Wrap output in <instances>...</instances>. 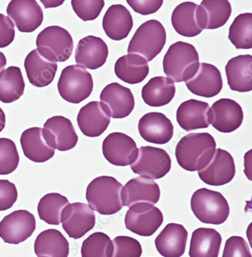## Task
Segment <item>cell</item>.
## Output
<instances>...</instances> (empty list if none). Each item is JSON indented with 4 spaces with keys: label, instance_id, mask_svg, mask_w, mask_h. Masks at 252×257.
Returning a JSON list of instances; mask_svg holds the SVG:
<instances>
[{
    "label": "cell",
    "instance_id": "cell-1",
    "mask_svg": "<svg viewBox=\"0 0 252 257\" xmlns=\"http://www.w3.org/2000/svg\"><path fill=\"white\" fill-rule=\"evenodd\" d=\"M215 150L216 142L210 134L192 133L179 140L175 154L181 169L194 172L208 165Z\"/></svg>",
    "mask_w": 252,
    "mask_h": 257
},
{
    "label": "cell",
    "instance_id": "cell-2",
    "mask_svg": "<svg viewBox=\"0 0 252 257\" xmlns=\"http://www.w3.org/2000/svg\"><path fill=\"white\" fill-rule=\"evenodd\" d=\"M123 185L114 177L100 176L94 179L86 189L90 207L101 215H114L123 208Z\"/></svg>",
    "mask_w": 252,
    "mask_h": 257
},
{
    "label": "cell",
    "instance_id": "cell-3",
    "mask_svg": "<svg viewBox=\"0 0 252 257\" xmlns=\"http://www.w3.org/2000/svg\"><path fill=\"white\" fill-rule=\"evenodd\" d=\"M199 66V56L195 47L179 41L171 45L163 57V72L174 82L190 80Z\"/></svg>",
    "mask_w": 252,
    "mask_h": 257
},
{
    "label": "cell",
    "instance_id": "cell-4",
    "mask_svg": "<svg viewBox=\"0 0 252 257\" xmlns=\"http://www.w3.org/2000/svg\"><path fill=\"white\" fill-rule=\"evenodd\" d=\"M191 209L199 221L207 224L226 222L230 212L226 198L221 193L207 188H200L193 194Z\"/></svg>",
    "mask_w": 252,
    "mask_h": 257
},
{
    "label": "cell",
    "instance_id": "cell-5",
    "mask_svg": "<svg viewBox=\"0 0 252 257\" xmlns=\"http://www.w3.org/2000/svg\"><path fill=\"white\" fill-rule=\"evenodd\" d=\"M166 43V32L158 20H148L137 29L128 48L129 54H137L147 62L158 56Z\"/></svg>",
    "mask_w": 252,
    "mask_h": 257
},
{
    "label": "cell",
    "instance_id": "cell-6",
    "mask_svg": "<svg viewBox=\"0 0 252 257\" xmlns=\"http://www.w3.org/2000/svg\"><path fill=\"white\" fill-rule=\"evenodd\" d=\"M93 89L92 75L78 64L68 65L64 68L58 81V90L61 96L74 104H79L88 98Z\"/></svg>",
    "mask_w": 252,
    "mask_h": 257
},
{
    "label": "cell",
    "instance_id": "cell-7",
    "mask_svg": "<svg viewBox=\"0 0 252 257\" xmlns=\"http://www.w3.org/2000/svg\"><path fill=\"white\" fill-rule=\"evenodd\" d=\"M36 46V49L44 58L63 63L71 57L74 41L71 34L64 28L50 26L38 34Z\"/></svg>",
    "mask_w": 252,
    "mask_h": 257
},
{
    "label": "cell",
    "instance_id": "cell-8",
    "mask_svg": "<svg viewBox=\"0 0 252 257\" xmlns=\"http://www.w3.org/2000/svg\"><path fill=\"white\" fill-rule=\"evenodd\" d=\"M171 164L170 156L164 150L147 146L139 149L137 158L130 169L140 177L158 180L169 173Z\"/></svg>",
    "mask_w": 252,
    "mask_h": 257
},
{
    "label": "cell",
    "instance_id": "cell-9",
    "mask_svg": "<svg viewBox=\"0 0 252 257\" xmlns=\"http://www.w3.org/2000/svg\"><path fill=\"white\" fill-rule=\"evenodd\" d=\"M163 222L162 211L149 203L131 205L125 217L126 228L141 236H151L162 226Z\"/></svg>",
    "mask_w": 252,
    "mask_h": 257
},
{
    "label": "cell",
    "instance_id": "cell-10",
    "mask_svg": "<svg viewBox=\"0 0 252 257\" xmlns=\"http://www.w3.org/2000/svg\"><path fill=\"white\" fill-rule=\"evenodd\" d=\"M61 223L65 233L71 238H82L96 225L95 211L86 203H69L63 210Z\"/></svg>",
    "mask_w": 252,
    "mask_h": 257
},
{
    "label": "cell",
    "instance_id": "cell-11",
    "mask_svg": "<svg viewBox=\"0 0 252 257\" xmlns=\"http://www.w3.org/2000/svg\"><path fill=\"white\" fill-rule=\"evenodd\" d=\"M36 229V219L27 210H17L0 221V237L5 243L20 244L30 238Z\"/></svg>",
    "mask_w": 252,
    "mask_h": 257
},
{
    "label": "cell",
    "instance_id": "cell-12",
    "mask_svg": "<svg viewBox=\"0 0 252 257\" xmlns=\"http://www.w3.org/2000/svg\"><path fill=\"white\" fill-rule=\"evenodd\" d=\"M106 160L116 167L130 166L136 160L138 148L131 137L123 133H113L106 137L102 144Z\"/></svg>",
    "mask_w": 252,
    "mask_h": 257
},
{
    "label": "cell",
    "instance_id": "cell-13",
    "mask_svg": "<svg viewBox=\"0 0 252 257\" xmlns=\"http://www.w3.org/2000/svg\"><path fill=\"white\" fill-rule=\"evenodd\" d=\"M174 30L184 37H195L205 30L203 10L194 2H183L172 13Z\"/></svg>",
    "mask_w": 252,
    "mask_h": 257
},
{
    "label": "cell",
    "instance_id": "cell-14",
    "mask_svg": "<svg viewBox=\"0 0 252 257\" xmlns=\"http://www.w3.org/2000/svg\"><path fill=\"white\" fill-rule=\"evenodd\" d=\"M235 172V163L231 154L225 150L216 149L208 165L198 170V177L207 185L220 186L231 182Z\"/></svg>",
    "mask_w": 252,
    "mask_h": 257
},
{
    "label": "cell",
    "instance_id": "cell-15",
    "mask_svg": "<svg viewBox=\"0 0 252 257\" xmlns=\"http://www.w3.org/2000/svg\"><path fill=\"white\" fill-rule=\"evenodd\" d=\"M43 135L47 143L60 152L72 150L79 141L72 122L62 115L52 116L46 121Z\"/></svg>",
    "mask_w": 252,
    "mask_h": 257
},
{
    "label": "cell",
    "instance_id": "cell-16",
    "mask_svg": "<svg viewBox=\"0 0 252 257\" xmlns=\"http://www.w3.org/2000/svg\"><path fill=\"white\" fill-rule=\"evenodd\" d=\"M100 100L110 116L115 119L129 116L135 106L134 96L130 89L117 82L110 83L104 87L100 94Z\"/></svg>",
    "mask_w": 252,
    "mask_h": 257
},
{
    "label": "cell",
    "instance_id": "cell-17",
    "mask_svg": "<svg viewBox=\"0 0 252 257\" xmlns=\"http://www.w3.org/2000/svg\"><path fill=\"white\" fill-rule=\"evenodd\" d=\"M7 14L21 32H33L44 21L43 10L35 0H12Z\"/></svg>",
    "mask_w": 252,
    "mask_h": 257
},
{
    "label": "cell",
    "instance_id": "cell-18",
    "mask_svg": "<svg viewBox=\"0 0 252 257\" xmlns=\"http://www.w3.org/2000/svg\"><path fill=\"white\" fill-rule=\"evenodd\" d=\"M211 111V124L220 133H232L241 127L244 120L242 107L230 98H221L215 101Z\"/></svg>",
    "mask_w": 252,
    "mask_h": 257
},
{
    "label": "cell",
    "instance_id": "cell-19",
    "mask_svg": "<svg viewBox=\"0 0 252 257\" xmlns=\"http://www.w3.org/2000/svg\"><path fill=\"white\" fill-rule=\"evenodd\" d=\"M188 90L196 96L213 97L223 88V80L219 69L213 64H199L195 75L185 81Z\"/></svg>",
    "mask_w": 252,
    "mask_h": 257
},
{
    "label": "cell",
    "instance_id": "cell-20",
    "mask_svg": "<svg viewBox=\"0 0 252 257\" xmlns=\"http://www.w3.org/2000/svg\"><path fill=\"white\" fill-rule=\"evenodd\" d=\"M79 128L84 136L100 137L111 123L110 113L100 101H91L83 106L77 116Z\"/></svg>",
    "mask_w": 252,
    "mask_h": 257
},
{
    "label": "cell",
    "instance_id": "cell-21",
    "mask_svg": "<svg viewBox=\"0 0 252 257\" xmlns=\"http://www.w3.org/2000/svg\"><path fill=\"white\" fill-rule=\"evenodd\" d=\"M141 137L149 143L164 145L174 135V127L169 118L162 112H151L141 117L138 124Z\"/></svg>",
    "mask_w": 252,
    "mask_h": 257
},
{
    "label": "cell",
    "instance_id": "cell-22",
    "mask_svg": "<svg viewBox=\"0 0 252 257\" xmlns=\"http://www.w3.org/2000/svg\"><path fill=\"white\" fill-rule=\"evenodd\" d=\"M123 206L130 207L136 203H149L155 205L161 197L160 186L154 180L136 177L123 186Z\"/></svg>",
    "mask_w": 252,
    "mask_h": 257
},
{
    "label": "cell",
    "instance_id": "cell-23",
    "mask_svg": "<svg viewBox=\"0 0 252 257\" xmlns=\"http://www.w3.org/2000/svg\"><path fill=\"white\" fill-rule=\"evenodd\" d=\"M109 48L103 39L97 36H86L80 40L75 54L78 65L85 69L96 70L105 64Z\"/></svg>",
    "mask_w": 252,
    "mask_h": 257
},
{
    "label": "cell",
    "instance_id": "cell-24",
    "mask_svg": "<svg viewBox=\"0 0 252 257\" xmlns=\"http://www.w3.org/2000/svg\"><path fill=\"white\" fill-rule=\"evenodd\" d=\"M176 117L180 128L186 132L208 128L211 125V107L207 102L189 99L179 105Z\"/></svg>",
    "mask_w": 252,
    "mask_h": 257
},
{
    "label": "cell",
    "instance_id": "cell-25",
    "mask_svg": "<svg viewBox=\"0 0 252 257\" xmlns=\"http://www.w3.org/2000/svg\"><path fill=\"white\" fill-rule=\"evenodd\" d=\"M187 230L178 223H169L155 239L158 252L163 257H180L185 252Z\"/></svg>",
    "mask_w": 252,
    "mask_h": 257
},
{
    "label": "cell",
    "instance_id": "cell-26",
    "mask_svg": "<svg viewBox=\"0 0 252 257\" xmlns=\"http://www.w3.org/2000/svg\"><path fill=\"white\" fill-rule=\"evenodd\" d=\"M25 69L33 86L46 87L54 80L58 70L56 62L44 58L37 49H33L25 59Z\"/></svg>",
    "mask_w": 252,
    "mask_h": 257
},
{
    "label": "cell",
    "instance_id": "cell-27",
    "mask_svg": "<svg viewBox=\"0 0 252 257\" xmlns=\"http://www.w3.org/2000/svg\"><path fill=\"white\" fill-rule=\"evenodd\" d=\"M102 27L110 39L121 41L129 36L133 28V19L128 9L121 4H115L107 10Z\"/></svg>",
    "mask_w": 252,
    "mask_h": 257
},
{
    "label": "cell",
    "instance_id": "cell-28",
    "mask_svg": "<svg viewBox=\"0 0 252 257\" xmlns=\"http://www.w3.org/2000/svg\"><path fill=\"white\" fill-rule=\"evenodd\" d=\"M226 76L229 88L244 93L252 90V56L239 55L230 59L226 64Z\"/></svg>",
    "mask_w": 252,
    "mask_h": 257
},
{
    "label": "cell",
    "instance_id": "cell-29",
    "mask_svg": "<svg viewBox=\"0 0 252 257\" xmlns=\"http://www.w3.org/2000/svg\"><path fill=\"white\" fill-rule=\"evenodd\" d=\"M20 143L25 156L35 163H45L50 160L55 150L49 146L43 135V128L33 127L23 132Z\"/></svg>",
    "mask_w": 252,
    "mask_h": 257
},
{
    "label": "cell",
    "instance_id": "cell-30",
    "mask_svg": "<svg viewBox=\"0 0 252 257\" xmlns=\"http://www.w3.org/2000/svg\"><path fill=\"white\" fill-rule=\"evenodd\" d=\"M114 73L118 79L129 84H137L149 74L148 62L137 54L120 57L114 64Z\"/></svg>",
    "mask_w": 252,
    "mask_h": 257
},
{
    "label": "cell",
    "instance_id": "cell-31",
    "mask_svg": "<svg viewBox=\"0 0 252 257\" xmlns=\"http://www.w3.org/2000/svg\"><path fill=\"white\" fill-rule=\"evenodd\" d=\"M176 94L173 80L167 77H154L142 89V98L150 107L169 104Z\"/></svg>",
    "mask_w": 252,
    "mask_h": 257
},
{
    "label": "cell",
    "instance_id": "cell-32",
    "mask_svg": "<svg viewBox=\"0 0 252 257\" xmlns=\"http://www.w3.org/2000/svg\"><path fill=\"white\" fill-rule=\"evenodd\" d=\"M222 237L211 228H198L192 233L189 256L218 257Z\"/></svg>",
    "mask_w": 252,
    "mask_h": 257
},
{
    "label": "cell",
    "instance_id": "cell-33",
    "mask_svg": "<svg viewBox=\"0 0 252 257\" xmlns=\"http://www.w3.org/2000/svg\"><path fill=\"white\" fill-rule=\"evenodd\" d=\"M37 257H68L69 243L56 229H49L38 234L34 243Z\"/></svg>",
    "mask_w": 252,
    "mask_h": 257
},
{
    "label": "cell",
    "instance_id": "cell-34",
    "mask_svg": "<svg viewBox=\"0 0 252 257\" xmlns=\"http://www.w3.org/2000/svg\"><path fill=\"white\" fill-rule=\"evenodd\" d=\"M25 80L21 69L10 66L0 73V101L12 103L23 96Z\"/></svg>",
    "mask_w": 252,
    "mask_h": 257
},
{
    "label": "cell",
    "instance_id": "cell-35",
    "mask_svg": "<svg viewBox=\"0 0 252 257\" xmlns=\"http://www.w3.org/2000/svg\"><path fill=\"white\" fill-rule=\"evenodd\" d=\"M205 17V30H215L228 22L231 5L227 0H203L200 3Z\"/></svg>",
    "mask_w": 252,
    "mask_h": 257
},
{
    "label": "cell",
    "instance_id": "cell-36",
    "mask_svg": "<svg viewBox=\"0 0 252 257\" xmlns=\"http://www.w3.org/2000/svg\"><path fill=\"white\" fill-rule=\"evenodd\" d=\"M69 204L68 199L59 193H49L38 203V215L48 224H61L63 210Z\"/></svg>",
    "mask_w": 252,
    "mask_h": 257
},
{
    "label": "cell",
    "instance_id": "cell-37",
    "mask_svg": "<svg viewBox=\"0 0 252 257\" xmlns=\"http://www.w3.org/2000/svg\"><path fill=\"white\" fill-rule=\"evenodd\" d=\"M228 39L237 49L252 48V15L242 14L235 17L228 30Z\"/></svg>",
    "mask_w": 252,
    "mask_h": 257
},
{
    "label": "cell",
    "instance_id": "cell-38",
    "mask_svg": "<svg viewBox=\"0 0 252 257\" xmlns=\"http://www.w3.org/2000/svg\"><path fill=\"white\" fill-rule=\"evenodd\" d=\"M113 242L108 234L97 232L83 241L82 257H112Z\"/></svg>",
    "mask_w": 252,
    "mask_h": 257
},
{
    "label": "cell",
    "instance_id": "cell-39",
    "mask_svg": "<svg viewBox=\"0 0 252 257\" xmlns=\"http://www.w3.org/2000/svg\"><path fill=\"white\" fill-rule=\"evenodd\" d=\"M19 165L16 143L8 138H0V175L13 173Z\"/></svg>",
    "mask_w": 252,
    "mask_h": 257
},
{
    "label": "cell",
    "instance_id": "cell-40",
    "mask_svg": "<svg viewBox=\"0 0 252 257\" xmlns=\"http://www.w3.org/2000/svg\"><path fill=\"white\" fill-rule=\"evenodd\" d=\"M112 242V257H141L143 253L141 243L133 237L116 236Z\"/></svg>",
    "mask_w": 252,
    "mask_h": 257
},
{
    "label": "cell",
    "instance_id": "cell-41",
    "mask_svg": "<svg viewBox=\"0 0 252 257\" xmlns=\"http://www.w3.org/2000/svg\"><path fill=\"white\" fill-rule=\"evenodd\" d=\"M71 5L76 15L83 21H93L98 18L105 6L103 0H72Z\"/></svg>",
    "mask_w": 252,
    "mask_h": 257
},
{
    "label": "cell",
    "instance_id": "cell-42",
    "mask_svg": "<svg viewBox=\"0 0 252 257\" xmlns=\"http://www.w3.org/2000/svg\"><path fill=\"white\" fill-rule=\"evenodd\" d=\"M222 257H251V252L244 238L235 235L226 241Z\"/></svg>",
    "mask_w": 252,
    "mask_h": 257
},
{
    "label": "cell",
    "instance_id": "cell-43",
    "mask_svg": "<svg viewBox=\"0 0 252 257\" xmlns=\"http://www.w3.org/2000/svg\"><path fill=\"white\" fill-rule=\"evenodd\" d=\"M17 186L8 180H0V211L12 208L17 202Z\"/></svg>",
    "mask_w": 252,
    "mask_h": 257
},
{
    "label": "cell",
    "instance_id": "cell-44",
    "mask_svg": "<svg viewBox=\"0 0 252 257\" xmlns=\"http://www.w3.org/2000/svg\"><path fill=\"white\" fill-rule=\"evenodd\" d=\"M132 10L141 16H149L157 13L163 6V0H127Z\"/></svg>",
    "mask_w": 252,
    "mask_h": 257
},
{
    "label": "cell",
    "instance_id": "cell-45",
    "mask_svg": "<svg viewBox=\"0 0 252 257\" xmlns=\"http://www.w3.org/2000/svg\"><path fill=\"white\" fill-rule=\"evenodd\" d=\"M15 38V25L8 16L0 14V48H7Z\"/></svg>",
    "mask_w": 252,
    "mask_h": 257
},
{
    "label": "cell",
    "instance_id": "cell-46",
    "mask_svg": "<svg viewBox=\"0 0 252 257\" xmlns=\"http://www.w3.org/2000/svg\"><path fill=\"white\" fill-rule=\"evenodd\" d=\"M6 125V115L3 112V110L0 108V133L4 130Z\"/></svg>",
    "mask_w": 252,
    "mask_h": 257
},
{
    "label": "cell",
    "instance_id": "cell-47",
    "mask_svg": "<svg viewBox=\"0 0 252 257\" xmlns=\"http://www.w3.org/2000/svg\"><path fill=\"white\" fill-rule=\"evenodd\" d=\"M6 64H7V59H6V56L4 55V53H2V52L0 51V73L2 72V71L4 70V68H5Z\"/></svg>",
    "mask_w": 252,
    "mask_h": 257
}]
</instances>
